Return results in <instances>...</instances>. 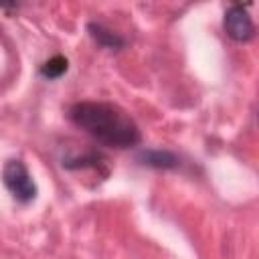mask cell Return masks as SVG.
<instances>
[{
	"label": "cell",
	"mask_w": 259,
	"mask_h": 259,
	"mask_svg": "<svg viewBox=\"0 0 259 259\" xmlns=\"http://www.w3.org/2000/svg\"><path fill=\"white\" fill-rule=\"evenodd\" d=\"M2 184L10 192V196L20 204H30L38 194V186L22 160H8L4 164Z\"/></svg>",
	"instance_id": "cell-2"
},
{
	"label": "cell",
	"mask_w": 259,
	"mask_h": 259,
	"mask_svg": "<svg viewBox=\"0 0 259 259\" xmlns=\"http://www.w3.org/2000/svg\"><path fill=\"white\" fill-rule=\"evenodd\" d=\"M87 32L89 36L101 47V49H107V51H121L125 47V38L117 32H113L111 28L99 24V22H89L87 24Z\"/></svg>",
	"instance_id": "cell-5"
},
{
	"label": "cell",
	"mask_w": 259,
	"mask_h": 259,
	"mask_svg": "<svg viewBox=\"0 0 259 259\" xmlns=\"http://www.w3.org/2000/svg\"><path fill=\"white\" fill-rule=\"evenodd\" d=\"M67 117L75 127L107 148L127 150L142 142L138 123L121 107L107 101H77L69 107Z\"/></svg>",
	"instance_id": "cell-1"
},
{
	"label": "cell",
	"mask_w": 259,
	"mask_h": 259,
	"mask_svg": "<svg viewBox=\"0 0 259 259\" xmlns=\"http://www.w3.org/2000/svg\"><path fill=\"white\" fill-rule=\"evenodd\" d=\"M69 71V59L63 57V55H55L51 59H47L42 65H40V77L47 79V81H57L61 79L65 73Z\"/></svg>",
	"instance_id": "cell-6"
},
{
	"label": "cell",
	"mask_w": 259,
	"mask_h": 259,
	"mask_svg": "<svg viewBox=\"0 0 259 259\" xmlns=\"http://www.w3.org/2000/svg\"><path fill=\"white\" fill-rule=\"evenodd\" d=\"M138 162L148 168H156V170L180 168V158L170 150H142L138 154Z\"/></svg>",
	"instance_id": "cell-4"
},
{
	"label": "cell",
	"mask_w": 259,
	"mask_h": 259,
	"mask_svg": "<svg viewBox=\"0 0 259 259\" xmlns=\"http://www.w3.org/2000/svg\"><path fill=\"white\" fill-rule=\"evenodd\" d=\"M225 32L235 42H249L255 38V22L249 14V8L235 2L225 10L223 16Z\"/></svg>",
	"instance_id": "cell-3"
}]
</instances>
